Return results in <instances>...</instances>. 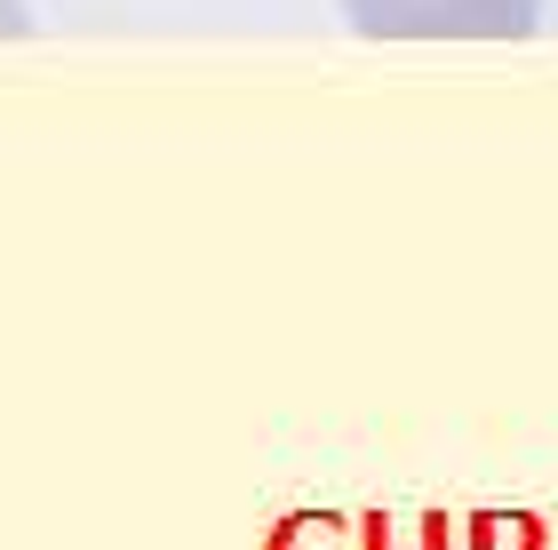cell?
I'll return each instance as SVG.
<instances>
[{
  "label": "cell",
  "mask_w": 558,
  "mask_h": 550,
  "mask_svg": "<svg viewBox=\"0 0 558 550\" xmlns=\"http://www.w3.org/2000/svg\"><path fill=\"white\" fill-rule=\"evenodd\" d=\"M367 40H526L543 0H336Z\"/></svg>",
  "instance_id": "1"
},
{
  "label": "cell",
  "mask_w": 558,
  "mask_h": 550,
  "mask_svg": "<svg viewBox=\"0 0 558 550\" xmlns=\"http://www.w3.org/2000/svg\"><path fill=\"white\" fill-rule=\"evenodd\" d=\"M33 33V16H24V0H0V40H24Z\"/></svg>",
  "instance_id": "2"
}]
</instances>
